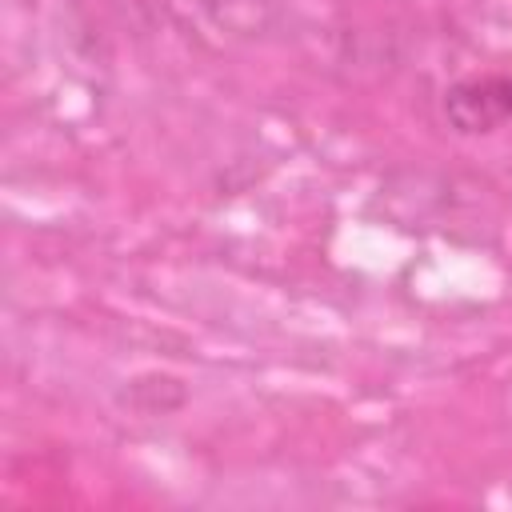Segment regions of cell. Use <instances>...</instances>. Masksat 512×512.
<instances>
[{"mask_svg": "<svg viewBox=\"0 0 512 512\" xmlns=\"http://www.w3.org/2000/svg\"><path fill=\"white\" fill-rule=\"evenodd\" d=\"M444 112L460 132H492L504 120H512V80L508 76L464 80L444 96Z\"/></svg>", "mask_w": 512, "mask_h": 512, "instance_id": "6da1fadb", "label": "cell"}, {"mask_svg": "<svg viewBox=\"0 0 512 512\" xmlns=\"http://www.w3.org/2000/svg\"><path fill=\"white\" fill-rule=\"evenodd\" d=\"M220 32L244 36V40H260L284 28V12L276 8V0H192Z\"/></svg>", "mask_w": 512, "mask_h": 512, "instance_id": "7a4b0ae2", "label": "cell"}]
</instances>
